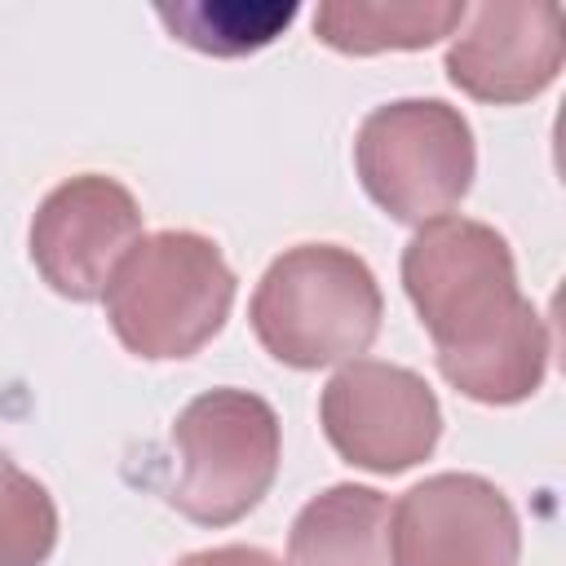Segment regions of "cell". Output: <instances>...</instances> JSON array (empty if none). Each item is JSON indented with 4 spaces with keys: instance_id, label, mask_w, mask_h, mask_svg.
Segmentation results:
<instances>
[{
    "instance_id": "8992f818",
    "label": "cell",
    "mask_w": 566,
    "mask_h": 566,
    "mask_svg": "<svg viewBox=\"0 0 566 566\" xmlns=\"http://www.w3.org/2000/svg\"><path fill=\"white\" fill-rule=\"evenodd\" d=\"M318 420L345 464L380 478L416 469L442 438V407L429 380L380 358L345 363L323 385Z\"/></svg>"
},
{
    "instance_id": "6da1fadb",
    "label": "cell",
    "mask_w": 566,
    "mask_h": 566,
    "mask_svg": "<svg viewBox=\"0 0 566 566\" xmlns=\"http://www.w3.org/2000/svg\"><path fill=\"white\" fill-rule=\"evenodd\" d=\"M402 287L455 394L513 407L544 385L553 336L522 296L513 248L495 226L469 217L424 221L402 248Z\"/></svg>"
},
{
    "instance_id": "9c48e42d",
    "label": "cell",
    "mask_w": 566,
    "mask_h": 566,
    "mask_svg": "<svg viewBox=\"0 0 566 566\" xmlns=\"http://www.w3.org/2000/svg\"><path fill=\"white\" fill-rule=\"evenodd\" d=\"M562 71V9L548 0H486L447 44V80L473 102L517 106Z\"/></svg>"
},
{
    "instance_id": "ba28073f",
    "label": "cell",
    "mask_w": 566,
    "mask_h": 566,
    "mask_svg": "<svg viewBox=\"0 0 566 566\" xmlns=\"http://www.w3.org/2000/svg\"><path fill=\"white\" fill-rule=\"evenodd\" d=\"M394 566H517L522 526L482 473H433L389 509Z\"/></svg>"
},
{
    "instance_id": "30bf717a",
    "label": "cell",
    "mask_w": 566,
    "mask_h": 566,
    "mask_svg": "<svg viewBox=\"0 0 566 566\" xmlns=\"http://www.w3.org/2000/svg\"><path fill=\"white\" fill-rule=\"evenodd\" d=\"M292 566H394L389 500L376 486L336 482L305 500L287 531Z\"/></svg>"
},
{
    "instance_id": "7a4b0ae2",
    "label": "cell",
    "mask_w": 566,
    "mask_h": 566,
    "mask_svg": "<svg viewBox=\"0 0 566 566\" xmlns=\"http://www.w3.org/2000/svg\"><path fill=\"white\" fill-rule=\"evenodd\" d=\"M248 318L270 358L318 371L371 349L385 296L358 252L340 243H296L265 265Z\"/></svg>"
},
{
    "instance_id": "5b68a950",
    "label": "cell",
    "mask_w": 566,
    "mask_h": 566,
    "mask_svg": "<svg viewBox=\"0 0 566 566\" xmlns=\"http://www.w3.org/2000/svg\"><path fill=\"white\" fill-rule=\"evenodd\" d=\"M354 172L367 199L394 221H438L473 186V128L442 97L385 102L354 133Z\"/></svg>"
},
{
    "instance_id": "3957f363",
    "label": "cell",
    "mask_w": 566,
    "mask_h": 566,
    "mask_svg": "<svg viewBox=\"0 0 566 566\" xmlns=\"http://www.w3.org/2000/svg\"><path fill=\"white\" fill-rule=\"evenodd\" d=\"M102 301L106 323L128 354L172 363L199 354L226 327L234 305V270L208 234L155 230L128 248Z\"/></svg>"
},
{
    "instance_id": "52a82bcc",
    "label": "cell",
    "mask_w": 566,
    "mask_h": 566,
    "mask_svg": "<svg viewBox=\"0 0 566 566\" xmlns=\"http://www.w3.org/2000/svg\"><path fill=\"white\" fill-rule=\"evenodd\" d=\"M142 239V208L133 190L106 172H80L53 186L27 230V252L40 279L66 301H97Z\"/></svg>"
},
{
    "instance_id": "8fae6325",
    "label": "cell",
    "mask_w": 566,
    "mask_h": 566,
    "mask_svg": "<svg viewBox=\"0 0 566 566\" xmlns=\"http://www.w3.org/2000/svg\"><path fill=\"white\" fill-rule=\"evenodd\" d=\"M464 13V0H323L314 9V35L349 57L407 53L455 35Z\"/></svg>"
},
{
    "instance_id": "5bb4252c",
    "label": "cell",
    "mask_w": 566,
    "mask_h": 566,
    "mask_svg": "<svg viewBox=\"0 0 566 566\" xmlns=\"http://www.w3.org/2000/svg\"><path fill=\"white\" fill-rule=\"evenodd\" d=\"M177 566H283V562L274 553L256 548V544H221V548L186 553Z\"/></svg>"
},
{
    "instance_id": "4fadbf2b",
    "label": "cell",
    "mask_w": 566,
    "mask_h": 566,
    "mask_svg": "<svg viewBox=\"0 0 566 566\" xmlns=\"http://www.w3.org/2000/svg\"><path fill=\"white\" fill-rule=\"evenodd\" d=\"M57 548V504L27 469L0 455V566H44Z\"/></svg>"
},
{
    "instance_id": "277c9868",
    "label": "cell",
    "mask_w": 566,
    "mask_h": 566,
    "mask_svg": "<svg viewBox=\"0 0 566 566\" xmlns=\"http://www.w3.org/2000/svg\"><path fill=\"white\" fill-rule=\"evenodd\" d=\"M177 482L168 504L199 526H230L248 517L279 478V416L252 389H208L172 420Z\"/></svg>"
},
{
    "instance_id": "7c38bea8",
    "label": "cell",
    "mask_w": 566,
    "mask_h": 566,
    "mask_svg": "<svg viewBox=\"0 0 566 566\" xmlns=\"http://www.w3.org/2000/svg\"><path fill=\"white\" fill-rule=\"evenodd\" d=\"M296 0H177L155 4V18L168 27L172 40L212 53V57H243L265 44H274L292 18Z\"/></svg>"
}]
</instances>
